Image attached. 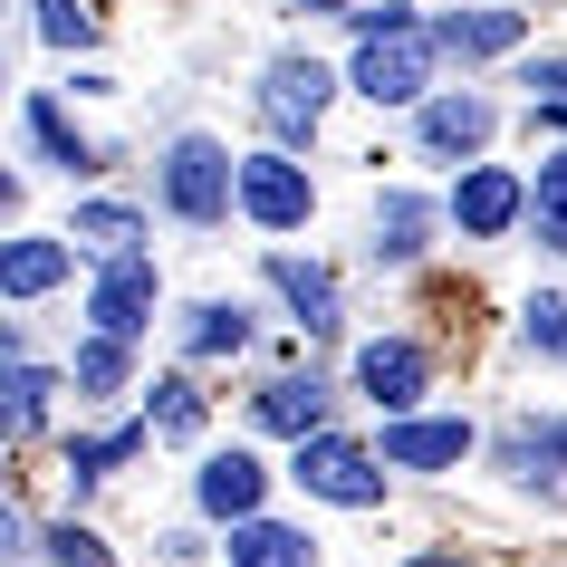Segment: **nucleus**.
Wrapping results in <instances>:
<instances>
[{"label":"nucleus","mask_w":567,"mask_h":567,"mask_svg":"<svg viewBox=\"0 0 567 567\" xmlns=\"http://www.w3.org/2000/svg\"><path fill=\"white\" fill-rule=\"evenodd\" d=\"M240 212L269 221V231H299L308 221V174L289 154H250V164H240Z\"/></svg>","instance_id":"nucleus-5"},{"label":"nucleus","mask_w":567,"mask_h":567,"mask_svg":"<svg viewBox=\"0 0 567 567\" xmlns=\"http://www.w3.org/2000/svg\"><path fill=\"white\" fill-rule=\"evenodd\" d=\"M299 491H318V501H337V509H375V501H385V472H375V452H365V443L308 433V443H299Z\"/></svg>","instance_id":"nucleus-3"},{"label":"nucleus","mask_w":567,"mask_h":567,"mask_svg":"<svg viewBox=\"0 0 567 567\" xmlns=\"http://www.w3.org/2000/svg\"><path fill=\"white\" fill-rule=\"evenodd\" d=\"M318 414H328V394H318V385H289V375H279V385L260 394V423H269V433H299V443H308Z\"/></svg>","instance_id":"nucleus-17"},{"label":"nucleus","mask_w":567,"mask_h":567,"mask_svg":"<svg viewBox=\"0 0 567 567\" xmlns=\"http://www.w3.org/2000/svg\"><path fill=\"white\" fill-rule=\"evenodd\" d=\"M529 212H538V240H548V250H567V154H548V164H538Z\"/></svg>","instance_id":"nucleus-19"},{"label":"nucleus","mask_w":567,"mask_h":567,"mask_svg":"<svg viewBox=\"0 0 567 567\" xmlns=\"http://www.w3.org/2000/svg\"><path fill=\"white\" fill-rule=\"evenodd\" d=\"M125 385V337H87L78 347V394H116Z\"/></svg>","instance_id":"nucleus-22"},{"label":"nucleus","mask_w":567,"mask_h":567,"mask_svg":"<svg viewBox=\"0 0 567 567\" xmlns=\"http://www.w3.org/2000/svg\"><path fill=\"white\" fill-rule=\"evenodd\" d=\"M347 20H357V96H375V106H414L443 39L414 30L404 10H347Z\"/></svg>","instance_id":"nucleus-1"},{"label":"nucleus","mask_w":567,"mask_h":567,"mask_svg":"<svg viewBox=\"0 0 567 567\" xmlns=\"http://www.w3.org/2000/svg\"><path fill=\"white\" fill-rule=\"evenodd\" d=\"M39 404H49V375H39V365H10V433H30Z\"/></svg>","instance_id":"nucleus-28"},{"label":"nucleus","mask_w":567,"mask_h":567,"mask_svg":"<svg viewBox=\"0 0 567 567\" xmlns=\"http://www.w3.org/2000/svg\"><path fill=\"white\" fill-rule=\"evenodd\" d=\"M231 193H240V164L212 145V135H183V145L164 154V203H174L183 221H221Z\"/></svg>","instance_id":"nucleus-2"},{"label":"nucleus","mask_w":567,"mask_h":567,"mask_svg":"<svg viewBox=\"0 0 567 567\" xmlns=\"http://www.w3.org/2000/svg\"><path fill=\"white\" fill-rule=\"evenodd\" d=\"M39 39H59V49H87V39H96V20L78 10V0H39Z\"/></svg>","instance_id":"nucleus-25"},{"label":"nucleus","mask_w":567,"mask_h":567,"mask_svg":"<svg viewBox=\"0 0 567 567\" xmlns=\"http://www.w3.org/2000/svg\"><path fill=\"white\" fill-rule=\"evenodd\" d=\"M308 10H337V0H308Z\"/></svg>","instance_id":"nucleus-32"},{"label":"nucleus","mask_w":567,"mask_h":567,"mask_svg":"<svg viewBox=\"0 0 567 567\" xmlns=\"http://www.w3.org/2000/svg\"><path fill=\"white\" fill-rule=\"evenodd\" d=\"M529 347L567 357V299H529Z\"/></svg>","instance_id":"nucleus-29"},{"label":"nucleus","mask_w":567,"mask_h":567,"mask_svg":"<svg viewBox=\"0 0 567 567\" xmlns=\"http://www.w3.org/2000/svg\"><path fill=\"white\" fill-rule=\"evenodd\" d=\"M231 567H308V538L279 519H240L231 529Z\"/></svg>","instance_id":"nucleus-15"},{"label":"nucleus","mask_w":567,"mask_h":567,"mask_svg":"<svg viewBox=\"0 0 567 567\" xmlns=\"http://www.w3.org/2000/svg\"><path fill=\"white\" fill-rule=\"evenodd\" d=\"M145 308H154V269L145 260H106V279H96V299H87L96 337H135Z\"/></svg>","instance_id":"nucleus-7"},{"label":"nucleus","mask_w":567,"mask_h":567,"mask_svg":"<svg viewBox=\"0 0 567 567\" xmlns=\"http://www.w3.org/2000/svg\"><path fill=\"white\" fill-rule=\"evenodd\" d=\"M423 221H433V212H423L414 193H385V203H375V260H414Z\"/></svg>","instance_id":"nucleus-16"},{"label":"nucleus","mask_w":567,"mask_h":567,"mask_svg":"<svg viewBox=\"0 0 567 567\" xmlns=\"http://www.w3.org/2000/svg\"><path fill=\"white\" fill-rule=\"evenodd\" d=\"M538 462H567V423H548V433H519V443H509V472H519V481H538Z\"/></svg>","instance_id":"nucleus-27"},{"label":"nucleus","mask_w":567,"mask_h":567,"mask_svg":"<svg viewBox=\"0 0 567 567\" xmlns=\"http://www.w3.org/2000/svg\"><path fill=\"white\" fill-rule=\"evenodd\" d=\"M269 279H279V299L299 308V328H337V279L308 260H269Z\"/></svg>","instance_id":"nucleus-14"},{"label":"nucleus","mask_w":567,"mask_h":567,"mask_svg":"<svg viewBox=\"0 0 567 567\" xmlns=\"http://www.w3.org/2000/svg\"><path fill=\"white\" fill-rule=\"evenodd\" d=\"M30 135H39V145H49V154H59V164H87V145L68 135V116H59V106H49V96H30Z\"/></svg>","instance_id":"nucleus-26"},{"label":"nucleus","mask_w":567,"mask_h":567,"mask_svg":"<svg viewBox=\"0 0 567 567\" xmlns=\"http://www.w3.org/2000/svg\"><path fill=\"white\" fill-rule=\"evenodd\" d=\"M433 39H443L452 59H501L509 39H519V10H452Z\"/></svg>","instance_id":"nucleus-12"},{"label":"nucleus","mask_w":567,"mask_h":567,"mask_svg":"<svg viewBox=\"0 0 567 567\" xmlns=\"http://www.w3.org/2000/svg\"><path fill=\"white\" fill-rule=\"evenodd\" d=\"M135 443H145L135 423H116V433H87V443L68 452V472H78V481H96V472H116V462H135Z\"/></svg>","instance_id":"nucleus-21"},{"label":"nucleus","mask_w":567,"mask_h":567,"mask_svg":"<svg viewBox=\"0 0 567 567\" xmlns=\"http://www.w3.org/2000/svg\"><path fill=\"white\" fill-rule=\"evenodd\" d=\"M203 509L212 519H250L260 509V462L250 452H212L203 462Z\"/></svg>","instance_id":"nucleus-11"},{"label":"nucleus","mask_w":567,"mask_h":567,"mask_svg":"<svg viewBox=\"0 0 567 567\" xmlns=\"http://www.w3.org/2000/svg\"><path fill=\"white\" fill-rule=\"evenodd\" d=\"M154 433H174V443H183V433H193V423H203V404H193V385H183V375H164V385H154Z\"/></svg>","instance_id":"nucleus-24"},{"label":"nucleus","mask_w":567,"mask_h":567,"mask_svg":"<svg viewBox=\"0 0 567 567\" xmlns=\"http://www.w3.org/2000/svg\"><path fill=\"white\" fill-rule=\"evenodd\" d=\"M519 87H529V116L567 125V59H529V68H519Z\"/></svg>","instance_id":"nucleus-23"},{"label":"nucleus","mask_w":567,"mask_h":567,"mask_svg":"<svg viewBox=\"0 0 567 567\" xmlns=\"http://www.w3.org/2000/svg\"><path fill=\"white\" fill-rule=\"evenodd\" d=\"M423 145H433V154L491 145V96H433V106H423Z\"/></svg>","instance_id":"nucleus-10"},{"label":"nucleus","mask_w":567,"mask_h":567,"mask_svg":"<svg viewBox=\"0 0 567 567\" xmlns=\"http://www.w3.org/2000/svg\"><path fill=\"white\" fill-rule=\"evenodd\" d=\"M183 347H193V357H231V347H250V318H240V308H193V318H183Z\"/></svg>","instance_id":"nucleus-20"},{"label":"nucleus","mask_w":567,"mask_h":567,"mask_svg":"<svg viewBox=\"0 0 567 567\" xmlns=\"http://www.w3.org/2000/svg\"><path fill=\"white\" fill-rule=\"evenodd\" d=\"M404 567H462V558H404Z\"/></svg>","instance_id":"nucleus-31"},{"label":"nucleus","mask_w":567,"mask_h":567,"mask_svg":"<svg viewBox=\"0 0 567 567\" xmlns=\"http://www.w3.org/2000/svg\"><path fill=\"white\" fill-rule=\"evenodd\" d=\"M328 96H337V78L318 59H279V68H269V87H260V116H269L279 145H308L318 116H328Z\"/></svg>","instance_id":"nucleus-4"},{"label":"nucleus","mask_w":567,"mask_h":567,"mask_svg":"<svg viewBox=\"0 0 567 567\" xmlns=\"http://www.w3.org/2000/svg\"><path fill=\"white\" fill-rule=\"evenodd\" d=\"M59 279H68L59 240H10V250H0V289H10V299H39V289H59Z\"/></svg>","instance_id":"nucleus-13"},{"label":"nucleus","mask_w":567,"mask_h":567,"mask_svg":"<svg viewBox=\"0 0 567 567\" xmlns=\"http://www.w3.org/2000/svg\"><path fill=\"white\" fill-rule=\"evenodd\" d=\"M78 240H87V250H106V260H135L145 221H135L125 203H87V212H78Z\"/></svg>","instance_id":"nucleus-18"},{"label":"nucleus","mask_w":567,"mask_h":567,"mask_svg":"<svg viewBox=\"0 0 567 567\" xmlns=\"http://www.w3.org/2000/svg\"><path fill=\"white\" fill-rule=\"evenodd\" d=\"M519 212H529V193H519V174H501V164L462 174V193H452V221H462L472 240H501Z\"/></svg>","instance_id":"nucleus-6"},{"label":"nucleus","mask_w":567,"mask_h":567,"mask_svg":"<svg viewBox=\"0 0 567 567\" xmlns=\"http://www.w3.org/2000/svg\"><path fill=\"white\" fill-rule=\"evenodd\" d=\"M49 558H59V567H106V538H87V529H59V538H49Z\"/></svg>","instance_id":"nucleus-30"},{"label":"nucleus","mask_w":567,"mask_h":567,"mask_svg":"<svg viewBox=\"0 0 567 567\" xmlns=\"http://www.w3.org/2000/svg\"><path fill=\"white\" fill-rule=\"evenodd\" d=\"M357 385L375 394L385 414H404V404L423 394V347H404V337H375V347L357 357Z\"/></svg>","instance_id":"nucleus-8"},{"label":"nucleus","mask_w":567,"mask_h":567,"mask_svg":"<svg viewBox=\"0 0 567 567\" xmlns=\"http://www.w3.org/2000/svg\"><path fill=\"white\" fill-rule=\"evenodd\" d=\"M462 452H472V423H394L385 433L394 472H443V462H462Z\"/></svg>","instance_id":"nucleus-9"}]
</instances>
